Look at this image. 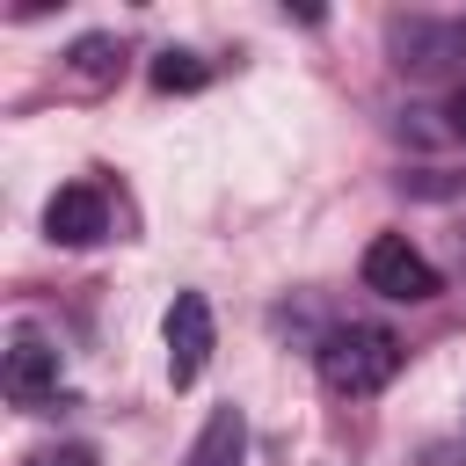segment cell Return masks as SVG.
Wrapping results in <instances>:
<instances>
[{
    "mask_svg": "<svg viewBox=\"0 0 466 466\" xmlns=\"http://www.w3.org/2000/svg\"><path fill=\"white\" fill-rule=\"evenodd\" d=\"M0 379H7V400H15V408H44V400L58 393V350H51L44 335H15Z\"/></svg>",
    "mask_w": 466,
    "mask_h": 466,
    "instance_id": "cell-5",
    "label": "cell"
},
{
    "mask_svg": "<svg viewBox=\"0 0 466 466\" xmlns=\"http://www.w3.org/2000/svg\"><path fill=\"white\" fill-rule=\"evenodd\" d=\"M444 116H451V138H466V87L451 95V109H444Z\"/></svg>",
    "mask_w": 466,
    "mask_h": 466,
    "instance_id": "cell-10",
    "label": "cell"
},
{
    "mask_svg": "<svg viewBox=\"0 0 466 466\" xmlns=\"http://www.w3.org/2000/svg\"><path fill=\"white\" fill-rule=\"evenodd\" d=\"M160 335H167V379L175 386H197L204 364H211V306H204V291H175Z\"/></svg>",
    "mask_w": 466,
    "mask_h": 466,
    "instance_id": "cell-3",
    "label": "cell"
},
{
    "mask_svg": "<svg viewBox=\"0 0 466 466\" xmlns=\"http://www.w3.org/2000/svg\"><path fill=\"white\" fill-rule=\"evenodd\" d=\"M22 466H95V451H87V444H51V451H36V459H22Z\"/></svg>",
    "mask_w": 466,
    "mask_h": 466,
    "instance_id": "cell-9",
    "label": "cell"
},
{
    "mask_svg": "<svg viewBox=\"0 0 466 466\" xmlns=\"http://www.w3.org/2000/svg\"><path fill=\"white\" fill-rule=\"evenodd\" d=\"M240 459H248V415L226 400V408H211V422L197 430V444H189L182 466H240Z\"/></svg>",
    "mask_w": 466,
    "mask_h": 466,
    "instance_id": "cell-6",
    "label": "cell"
},
{
    "mask_svg": "<svg viewBox=\"0 0 466 466\" xmlns=\"http://www.w3.org/2000/svg\"><path fill=\"white\" fill-rule=\"evenodd\" d=\"M364 284H371L379 299H400V306H422V299L444 291L437 269H430V255L408 248V233H379V240L364 248Z\"/></svg>",
    "mask_w": 466,
    "mask_h": 466,
    "instance_id": "cell-2",
    "label": "cell"
},
{
    "mask_svg": "<svg viewBox=\"0 0 466 466\" xmlns=\"http://www.w3.org/2000/svg\"><path fill=\"white\" fill-rule=\"evenodd\" d=\"M400 371V335L393 328H371V320H350V328H335L328 342H320V379H328V393H379L386 379Z\"/></svg>",
    "mask_w": 466,
    "mask_h": 466,
    "instance_id": "cell-1",
    "label": "cell"
},
{
    "mask_svg": "<svg viewBox=\"0 0 466 466\" xmlns=\"http://www.w3.org/2000/svg\"><path fill=\"white\" fill-rule=\"evenodd\" d=\"M44 233H51L58 248H87V240H102V233H109V197H102L95 182H66V189L44 204Z\"/></svg>",
    "mask_w": 466,
    "mask_h": 466,
    "instance_id": "cell-4",
    "label": "cell"
},
{
    "mask_svg": "<svg viewBox=\"0 0 466 466\" xmlns=\"http://www.w3.org/2000/svg\"><path fill=\"white\" fill-rule=\"evenodd\" d=\"M204 80H211V66H204L197 51H160V58H153V87H160V95H197Z\"/></svg>",
    "mask_w": 466,
    "mask_h": 466,
    "instance_id": "cell-7",
    "label": "cell"
},
{
    "mask_svg": "<svg viewBox=\"0 0 466 466\" xmlns=\"http://www.w3.org/2000/svg\"><path fill=\"white\" fill-rule=\"evenodd\" d=\"M116 66H124V44H116V36H80V44H73V73H80V80L102 87V80H116Z\"/></svg>",
    "mask_w": 466,
    "mask_h": 466,
    "instance_id": "cell-8",
    "label": "cell"
}]
</instances>
